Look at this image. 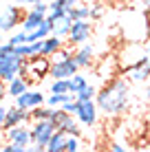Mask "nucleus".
Here are the masks:
<instances>
[{
    "instance_id": "24",
    "label": "nucleus",
    "mask_w": 150,
    "mask_h": 152,
    "mask_svg": "<svg viewBox=\"0 0 150 152\" xmlns=\"http://www.w3.org/2000/svg\"><path fill=\"white\" fill-rule=\"evenodd\" d=\"M66 57H73V49H71L69 42H66L64 46H60V49L51 55V62H60V60H66Z\"/></svg>"
},
{
    "instance_id": "19",
    "label": "nucleus",
    "mask_w": 150,
    "mask_h": 152,
    "mask_svg": "<svg viewBox=\"0 0 150 152\" xmlns=\"http://www.w3.org/2000/svg\"><path fill=\"white\" fill-rule=\"evenodd\" d=\"M128 82H146L150 80V62L143 66H130L128 69Z\"/></svg>"
},
{
    "instance_id": "18",
    "label": "nucleus",
    "mask_w": 150,
    "mask_h": 152,
    "mask_svg": "<svg viewBox=\"0 0 150 152\" xmlns=\"http://www.w3.org/2000/svg\"><path fill=\"white\" fill-rule=\"evenodd\" d=\"M24 91H29V80L24 75H18V77H13L11 82H7V95L18 97L20 93H24Z\"/></svg>"
},
{
    "instance_id": "26",
    "label": "nucleus",
    "mask_w": 150,
    "mask_h": 152,
    "mask_svg": "<svg viewBox=\"0 0 150 152\" xmlns=\"http://www.w3.org/2000/svg\"><path fill=\"white\" fill-rule=\"evenodd\" d=\"M97 95V88L93 86V84H89V86H84L80 93H75V99H95Z\"/></svg>"
},
{
    "instance_id": "25",
    "label": "nucleus",
    "mask_w": 150,
    "mask_h": 152,
    "mask_svg": "<svg viewBox=\"0 0 150 152\" xmlns=\"http://www.w3.org/2000/svg\"><path fill=\"white\" fill-rule=\"evenodd\" d=\"M51 93H71V77L69 80H53Z\"/></svg>"
},
{
    "instance_id": "10",
    "label": "nucleus",
    "mask_w": 150,
    "mask_h": 152,
    "mask_svg": "<svg viewBox=\"0 0 150 152\" xmlns=\"http://www.w3.org/2000/svg\"><path fill=\"white\" fill-rule=\"evenodd\" d=\"M27 121H31V113L27 110V108L11 106V108L7 110V117H4V121H2V128L7 130V128H13V126L27 124Z\"/></svg>"
},
{
    "instance_id": "15",
    "label": "nucleus",
    "mask_w": 150,
    "mask_h": 152,
    "mask_svg": "<svg viewBox=\"0 0 150 152\" xmlns=\"http://www.w3.org/2000/svg\"><path fill=\"white\" fill-rule=\"evenodd\" d=\"M66 139H69V132L58 128L53 132V137L49 139V143H46V152H64L66 150Z\"/></svg>"
},
{
    "instance_id": "23",
    "label": "nucleus",
    "mask_w": 150,
    "mask_h": 152,
    "mask_svg": "<svg viewBox=\"0 0 150 152\" xmlns=\"http://www.w3.org/2000/svg\"><path fill=\"white\" fill-rule=\"evenodd\" d=\"M84 86H89V80H86V75H82V73L77 71L75 75L71 77V93L75 95V93H80Z\"/></svg>"
},
{
    "instance_id": "27",
    "label": "nucleus",
    "mask_w": 150,
    "mask_h": 152,
    "mask_svg": "<svg viewBox=\"0 0 150 152\" xmlns=\"http://www.w3.org/2000/svg\"><path fill=\"white\" fill-rule=\"evenodd\" d=\"M80 148H82L80 134H69V139H66V150L64 152H77Z\"/></svg>"
},
{
    "instance_id": "7",
    "label": "nucleus",
    "mask_w": 150,
    "mask_h": 152,
    "mask_svg": "<svg viewBox=\"0 0 150 152\" xmlns=\"http://www.w3.org/2000/svg\"><path fill=\"white\" fill-rule=\"evenodd\" d=\"M91 35H93V24L89 20H73V27L69 31L66 42H69L71 46H80V44H84V42H89Z\"/></svg>"
},
{
    "instance_id": "17",
    "label": "nucleus",
    "mask_w": 150,
    "mask_h": 152,
    "mask_svg": "<svg viewBox=\"0 0 150 152\" xmlns=\"http://www.w3.org/2000/svg\"><path fill=\"white\" fill-rule=\"evenodd\" d=\"M66 44V38H58V35H46V38L42 40V51L40 53L42 55H53L55 51L60 49V46H64Z\"/></svg>"
},
{
    "instance_id": "30",
    "label": "nucleus",
    "mask_w": 150,
    "mask_h": 152,
    "mask_svg": "<svg viewBox=\"0 0 150 152\" xmlns=\"http://www.w3.org/2000/svg\"><path fill=\"white\" fill-rule=\"evenodd\" d=\"M0 150H2V152H24L22 148H20V145H15V143H9V141H7V145H2Z\"/></svg>"
},
{
    "instance_id": "13",
    "label": "nucleus",
    "mask_w": 150,
    "mask_h": 152,
    "mask_svg": "<svg viewBox=\"0 0 150 152\" xmlns=\"http://www.w3.org/2000/svg\"><path fill=\"white\" fill-rule=\"evenodd\" d=\"M73 57H75V62H77L80 69H89V66L93 64V57H95V49H93V44L84 42V44H80L73 51Z\"/></svg>"
},
{
    "instance_id": "12",
    "label": "nucleus",
    "mask_w": 150,
    "mask_h": 152,
    "mask_svg": "<svg viewBox=\"0 0 150 152\" xmlns=\"http://www.w3.org/2000/svg\"><path fill=\"white\" fill-rule=\"evenodd\" d=\"M20 22H22L20 9L15 7V4H11V7H7V11L0 15V31H2V33H9V31H13Z\"/></svg>"
},
{
    "instance_id": "2",
    "label": "nucleus",
    "mask_w": 150,
    "mask_h": 152,
    "mask_svg": "<svg viewBox=\"0 0 150 152\" xmlns=\"http://www.w3.org/2000/svg\"><path fill=\"white\" fill-rule=\"evenodd\" d=\"M51 57L49 55H42V53H38V55H33V57H27L24 60V66H22V73L20 75H24L31 82H40V80H44L46 75H51Z\"/></svg>"
},
{
    "instance_id": "33",
    "label": "nucleus",
    "mask_w": 150,
    "mask_h": 152,
    "mask_svg": "<svg viewBox=\"0 0 150 152\" xmlns=\"http://www.w3.org/2000/svg\"><path fill=\"white\" fill-rule=\"evenodd\" d=\"M4 95H7V82H4L2 77H0V104H2Z\"/></svg>"
},
{
    "instance_id": "5",
    "label": "nucleus",
    "mask_w": 150,
    "mask_h": 152,
    "mask_svg": "<svg viewBox=\"0 0 150 152\" xmlns=\"http://www.w3.org/2000/svg\"><path fill=\"white\" fill-rule=\"evenodd\" d=\"M97 113H100V108H97V102H95V99H77L75 117H77V121H80L82 126H86V128L95 126Z\"/></svg>"
},
{
    "instance_id": "6",
    "label": "nucleus",
    "mask_w": 150,
    "mask_h": 152,
    "mask_svg": "<svg viewBox=\"0 0 150 152\" xmlns=\"http://www.w3.org/2000/svg\"><path fill=\"white\" fill-rule=\"evenodd\" d=\"M51 121L55 124V128L64 130V132H69V134H80V132H82L77 117H75V115H71V113H66L64 108H55Z\"/></svg>"
},
{
    "instance_id": "31",
    "label": "nucleus",
    "mask_w": 150,
    "mask_h": 152,
    "mask_svg": "<svg viewBox=\"0 0 150 152\" xmlns=\"http://www.w3.org/2000/svg\"><path fill=\"white\" fill-rule=\"evenodd\" d=\"M104 13V9L100 7V4H95V7H91V20H97L100 15Z\"/></svg>"
},
{
    "instance_id": "14",
    "label": "nucleus",
    "mask_w": 150,
    "mask_h": 152,
    "mask_svg": "<svg viewBox=\"0 0 150 152\" xmlns=\"http://www.w3.org/2000/svg\"><path fill=\"white\" fill-rule=\"evenodd\" d=\"M53 27H51V35H58V38H69V31L73 27V18H71V13L66 11L64 15H60V18H55Z\"/></svg>"
},
{
    "instance_id": "4",
    "label": "nucleus",
    "mask_w": 150,
    "mask_h": 152,
    "mask_svg": "<svg viewBox=\"0 0 150 152\" xmlns=\"http://www.w3.org/2000/svg\"><path fill=\"white\" fill-rule=\"evenodd\" d=\"M22 66H24V57L15 55V53L0 55V77L4 82H11L13 77H18L22 73Z\"/></svg>"
},
{
    "instance_id": "16",
    "label": "nucleus",
    "mask_w": 150,
    "mask_h": 152,
    "mask_svg": "<svg viewBox=\"0 0 150 152\" xmlns=\"http://www.w3.org/2000/svg\"><path fill=\"white\" fill-rule=\"evenodd\" d=\"M44 20H46V15H42V13H35V11H31V9H29V11L22 15V22H20V24H22V31H27V33H29V31L38 29L40 24L44 22Z\"/></svg>"
},
{
    "instance_id": "39",
    "label": "nucleus",
    "mask_w": 150,
    "mask_h": 152,
    "mask_svg": "<svg viewBox=\"0 0 150 152\" xmlns=\"http://www.w3.org/2000/svg\"><path fill=\"white\" fill-rule=\"evenodd\" d=\"M0 40H2V31H0Z\"/></svg>"
},
{
    "instance_id": "3",
    "label": "nucleus",
    "mask_w": 150,
    "mask_h": 152,
    "mask_svg": "<svg viewBox=\"0 0 150 152\" xmlns=\"http://www.w3.org/2000/svg\"><path fill=\"white\" fill-rule=\"evenodd\" d=\"M55 124L51 121V119H35L33 124H31V139H33V152H42L46 150V143H49V139L53 137L55 132Z\"/></svg>"
},
{
    "instance_id": "8",
    "label": "nucleus",
    "mask_w": 150,
    "mask_h": 152,
    "mask_svg": "<svg viewBox=\"0 0 150 152\" xmlns=\"http://www.w3.org/2000/svg\"><path fill=\"white\" fill-rule=\"evenodd\" d=\"M4 137H7L9 143L20 145L22 150H29V145L33 143V139H31V126H27V124H18L13 128H7L4 130Z\"/></svg>"
},
{
    "instance_id": "35",
    "label": "nucleus",
    "mask_w": 150,
    "mask_h": 152,
    "mask_svg": "<svg viewBox=\"0 0 150 152\" xmlns=\"http://www.w3.org/2000/svg\"><path fill=\"white\" fill-rule=\"evenodd\" d=\"M110 150H113V152H124L126 148H124L121 143H113V145H110Z\"/></svg>"
},
{
    "instance_id": "38",
    "label": "nucleus",
    "mask_w": 150,
    "mask_h": 152,
    "mask_svg": "<svg viewBox=\"0 0 150 152\" xmlns=\"http://www.w3.org/2000/svg\"><path fill=\"white\" fill-rule=\"evenodd\" d=\"M143 11L150 13V0H143Z\"/></svg>"
},
{
    "instance_id": "1",
    "label": "nucleus",
    "mask_w": 150,
    "mask_h": 152,
    "mask_svg": "<svg viewBox=\"0 0 150 152\" xmlns=\"http://www.w3.org/2000/svg\"><path fill=\"white\" fill-rule=\"evenodd\" d=\"M128 99H130V84L128 77H115L106 84L104 88H100L95 95L97 108L100 113H104L106 117H115V115L124 113V108L128 106Z\"/></svg>"
},
{
    "instance_id": "22",
    "label": "nucleus",
    "mask_w": 150,
    "mask_h": 152,
    "mask_svg": "<svg viewBox=\"0 0 150 152\" xmlns=\"http://www.w3.org/2000/svg\"><path fill=\"white\" fill-rule=\"evenodd\" d=\"M71 99H75L73 93H51V95L46 97V104H49V106H53V108H60L62 104L71 102Z\"/></svg>"
},
{
    "instance_id": "34",
    "label": "nucleus",
    "mask_w": 150,
    "mask_h": 152,
    "mask_svg": "<svg viewBox=\"0 0 150 152\" xmlns=\"http://www.w3.org/2000/svg\"><path fill=\"white\" fill-rule=\"evenodd\" d=\"M7 110H9L7 106H0V126H2V121H4V117H7Z\"/></svg>"
},
{
    "instance_id": "32",
    "label": "nucleus",
    "mask_w": 150,
    "mask_h": 152,
    "mask_svg": "<svg viewBox=\"0 0 150 152\" xmlns=\"http://www.w3.org/2000/svg\"><path fill=\"white\" fill-rule=\"evenodd\" d=\"M7 53H13V44H9V42H0V55H7Z\"/></svg>"
},
{
    "instance_id": "28",
    "label": "nucleus",
    "mask_w": 150,
    "mask_h": 152,
    "mask_svg": "<svg viewBox=\"0 0 150 152\" xmlns=\"http://www.w3.org/2000/svg\"><path fill=\"white\" fill-rule=\"evenodd\" d=\"M29 9H31V11H35V13L46 15V13H49V2H42V0H38V2L29 4Z\"/></svg>"
},
{
    "instance_id": "20",
    "label": "nucleus",
    "mask_w": 150,
    "mask_h": 152,
    "mask_svg": "<svg viewBox=\"0 0 150 152\" xmlns=\"http://www.w3.org/2000/svg\"><path fill=\"white\" fill-rule=\"evenodd\" d=\"M69 13L73 20H91V4L77 2L75 7H69Z\"/></svg>"
},
{
    "instance_id": "36",
    "label": "nucleus",
    "mask_w": 150,
    "mask_h": 152,
    "mask_svg": "<svg viewBox=\"0 0 150 152\" xmlns=\"http://www.w3.org/2000/svg\"><path fill=\"white\" fill-rule=\"evenodd\" d=\"M15 4H33V2H38V0H13Z\"/></svg>"
},
{
    "instance_id": "9",
    "label": "nucleus",
    "mask_w": 150,
    "mask_h": 152,
    "mask_svg": "<svg viewBox=\"0 0 150 152\" xmlns=\"http://www.w3.org/2000/svg\"><path fill=\"white\" fill-rule=\"evenodd\" d=\"M77 71H80V66H77L75 57H66V60H60V62L51 64V77L53 80H69Z\"/></svg>"
},
{
    "instance_id": "29",
    "label": "nucleus",
    "mask_w": 150,
    "mask_h": 152,
    "mask_svg": "<svg viewBox=\"0 0 150 152\" xmlns=\"http://www.w3.org/2000/svg\"><path fill=\"white\" fill-rule=\"evenodd\" d=\"M9 44H13V46H18V44H24L27 42V31H20V33H13L11 38L7 40Z\"/></svg>"
},
{
    "instance_id": "11",
    "label": "nucleus",
    "mask_w": 150,
    "mask_h": 152,
    "mask_svg": "<svg viewBox=\"0 0 150 152\" xmlns=\"http://www.w3.org/2000/svg\"><path fill=\"white\" fill-rule=\"evenodd\" d=\"M13 99H15V106L27 108V110L40 106V104H46V97L42 95V93H38V91H24V93H20V95L13 97Z\"/></svg>"
},
{
    "instance_id": "21",
    "label": "nucleus",
    "mask_w": 150,
    "mask_h": 152,
    "mask_svg": "<svg viewBox=\"0 0 150 152\" xmlns=\"http://www.w3.org/2000/svg\"><path fill=\"white\" fill-rule=\"evenodd\" d=\"M66 11H69V7H66L62 0H53V2H49V13H46V20H51V22H53L55 18L64 15Z\"/></svg>"
},
{
    "instance_id": "37",
    "label": "nucleus",
    "mask_w": 150,
    "mask_h": 152,
    "mask_svg": "<svg viewBox=\"0 0 150 152\" xmlns=\"http://www.w3.org/2000/svg\"><path fill=\"white\" fill-rule=\"evenodd\" d=\"M62 2H64V4H66V7H75V4H77V2H80V0H62Z\"/></svg>"
}]
</instances>
